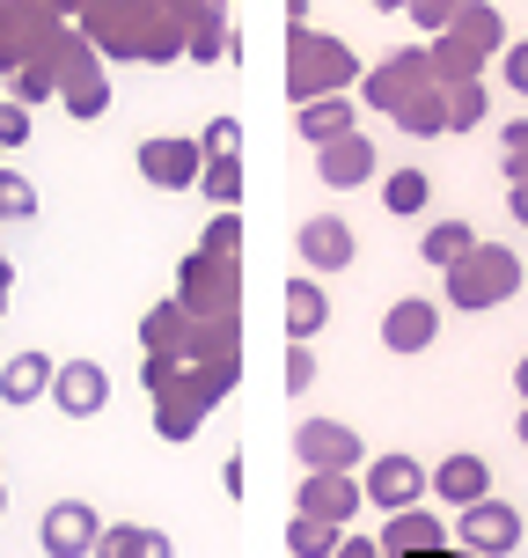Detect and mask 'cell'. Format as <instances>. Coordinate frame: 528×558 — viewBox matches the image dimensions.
<instances>
[{"mask_svg": "<svg viewBox=\"0 0 528 558\" xmlns=\"http://www.w3.org/2000/svg\"><path fill=\"white\" fill-rule=\"evenodd\" d=\"M447 308H500L521 294V257L506 251V243H470V257H455L447 265Z\"/></svg>", "mask_w": 528, "mask_h": 558, "instance_id": "1", "label": "cell"}, {"mask_svg": "<svg viewBox=\"0 0 528 558\" xmlns=\"http://www.w3.org/2000/svg\"><path fill=\"white\" fill-rule=\"evenodd\" d=\"M353 82H360V59H353V45H345V37H316V29H294V74H286L294 104L337 96V88H353Z\"/></svg>", "mask_w": 528, "mask_h": 558, "instance_id": "2", "label": "cell"}, {"mask_svg": "<svg viewBox=\"0 0 528 558\" xmlns=\"http://www.w3.org/2000/svg\"><path fill=\"white\" fill-rule=\"evenodd\" d=\"M455 544L463 551H484V558H506L514 544H521V507L514 500H470V507H455Z\"/></svg>", "mask_w": 528, "mask_h": 558, "instance_id": "3", "label": "cell"}, {"mask_svg": "<svg viewBox=\"0 0 528 558\" xmlns=\"http://www.w3.org/2000/svg\"><path fill=\"white\" fill-rule=\"evenodd\" d=\"M294 456H302V471H360L367 441L345 418H302L294 426Z\"/></svg>", "mask_w": 528, "mask_h": 558, "instance_id": "4", "label": "cell"}, {"mask_svg": "<svg viewBox=\"0 0 528 558\" xmlns=\"http://www.w3.org/2000/svg\"><path fill=\"white\" fill-rule=\"evenodd\" d=\"M139 177H147L155 192H192L198 177H206V147H198V140H176V133L139 140Z\"/></svg>", "mask_w": 528, "mask_h": 558, "instance_id": "5", "label": "cell"}, {"mask_svg": "<svg viewBox=\"0 0 528 558\" xmlns=\"http://www.w3.org/2000/svg\"><path fill=\"white\" fill-rule=\"evenodd\" d=\"M367 507H382V514H396V507H418L426 500V463L418 456H374L360 477Z\"/></svg>", "mask_w": 528, "mask_h": 558, "instance_id": "6", "label": "cell"}, {"mask_svg": "<svg viewBox=\"0 0 528 558\" xmlns=\"http://www.w3.org/2000/svg\"><path fill=\"white\" fill-rule=\"evenodd\" d=\"M360 88H367V104H374V111H396V104H412L418 88H441V82H433V52H396V59H382Z\"/></svg>", "mask_w": 528, "mask_h": 558, "instance_id": "7", "label": "cell"}, {"mask_svg": "<svg viewBox=\"0 0 528 558\" xmlns=\"http://www.w3.org/2000/svg\"><path fill=\"white\" fill-rule=\"evenodd\" d=\"M360 507H367V493H360L353 471H308L302 493H294V514H323V522H337V530H345Z\"/></svg>", "mask_w": 528, "mask_h": 558, "instance_id": "8", "label": "cell"}, {"mask_svg": "<svg viewBox=\"0 0 528 558\" xmlns=\"http://www.w3.org/2000/svg\"><path fill=\"white\" fill-rule=\"evenodd\" d=\"M96 536H103L96 507H88V500H59L52 514H45L37 544H45V558H96Z\"/></svg>", "mask_w": 528, "mask_h": 558, "instance_id": "9", "label": "cell"}, {"mask_svg": "<svg viewBox=\"0 0 528 558\" xmlns=\"http://www.w3.org/2000/svg\"><path fill=\"white\" fill-rule=\"evenodd\" d=\"M294 251H302L308 272H345V265L360 257V243H353V221H337V214H316V221H302Z\"/></svg>", "mask_w": 528, "mask_h": 558, "instance_id": "10", "label": "cell"}, {"mask_svg": "<svg viewBox=\"0 0 528 558\" xmlns=\"http://www.w3.org/2000/svg\"><path fill=\"white\" fill-rule=\"evenodd\" d=\"M52 404H59L66 418H96L103 404H111V375H103L96 361H66V367L52 375Z\"/></svg>", "mask_w": 528, "mask_h": 558, "instance_id": "11", "label": "cell"}, {"mask_svg": "<svg viewBox=\"0 0 528 558\" xmlns=\"http://www.w3.org/2000/svg\"><path fill=\"white\" fill-rule=\"evenodd\" d=\"M426 493L441 507H470L492 493V471H484V456H441L433 471H426Z\"/></svg>", "mask_w": 528, "mask_h": 558, "instance_id": "12", "label": "cell"}, {"mask_svg": "<svg viewBox=\"0 0 528 558\" xmlns=\"http://www.w3.org/2000/svg\"><path fill=\"white\" fill-rule=\"evenodd\" d=\"M433 338H441V308L433 302H396L390 316H382V345H390V353H404V361H412V353H426V345H433Z\"/></svg>", "mask_w": 528, "mask_h": 558, "instance_id": "13", "label": "cell"}, {"mask_svg": "<svg viewBox=\"0 0 528 558\" xmlns=\"http://www.w3.org/2000/svg\"><path fill=\"white\" fill-rule=\"evenodd\" d=\"M316 169H323V184H331V192H353V184L374 177V140H360V133L323 140V147H316Z\"/></svg>", "mask_w": 528, "mask_h": 558, "instance_id": "14", "label": "cell"}, {"mask_svg": "<svg viewBox=\"0 0 528 558\" xmlns=\"http://www.w3.org/2000/svg\"><path fill=\"white\" fill-rule=\"evenodd\" d=\"M447 536H441V514H418V507H396L382 522V551H404V558H433Z\"/></svg>", "mask_w": 528, "mask_h": 558, "instance_id": "15", "label": "cell"}, {"mask_svg": "<svg viewBox=\"0 0 528 558\" xmlns=\"http://www.w3.org/2000/svg\"><path fill=\"white\" fill-rule=\"evenodd\" d=\"M52 375H59V361L15 353V361L0 367V404H37V397H52Z\"/></svg>", "mask_w": 528, "mask_h": 558, "instance_id": "16", "label": "cell"}, {"mask_svg": "<svg viewBox=\"0 0 528 558\" xmlns=\"http://www.w3.org/2000/svg\"><path fill=\"white\" fill-rule=\"evenodd\" d=\"M96 558H176V544L147 522H118V530L96 536Z\"/></svg>", "mask_w": 528, "mask_h": 558, "instance_id": "17", "label": "cell"}, {"mask_svg": "<svg viewBox=\"0 0 528 558\" xmlns=\"http://www.w3.org/2000/svg\"><path fill=\"white\" fill-rule=\"evenodd\" d=\"M294 125H302L308 147L345 140V133H353V104H345V96H316V104H302V111H294Z\"/></svg>", "mask_w": 528, "mask_h": 558, "instance_id": "18", "label": "cell"}, {"mask_svg": "<svg viewBox=\"0 0 528 558\" xmlns=\"http://www.w3.org/2000/svg\"><path fill=\"white\" fill-rule=\"evenodd\" d=\"M331 324V302L316 279H286V338H316Z\"/></svg>", "mask_w": 528, "mask_h": 558, "instance_id": "19", "label": "cell"}, {"mask_svg": "<svg viewBox=\"0 0 528 558\" xmlns=\"http://www.w3.org/2000/svg\"><path fill=\"white\" fill-rule=\"evenodd\" d=\"M447 37H463V45H470V52H484V59L506 52V23H500V8H484V0H470V8L447 23Z\"/></svg>", "mask_w": 528, "mask_h": 558, "instance_id": "20", "label": "cell"}, {"mask_svg": "<svg viewBox=\"0 0 528 558\" xmlns=\"http://www.w3.org/2000/svg\"><path fill=\"white\" fill-rule=\"evenodd\" d=\"M470 243H477V228H470V221H433L426 235H418V257H426L433 272H447L455 257H470Z\"/></svg>", "mask_w": 528, "mask_h": 558, "instance_id": "21", "label": "cell"}, {"mask_svg": "<svg viewBox=\"0 0 528 558\" xmlns=\"http://www.w3.org/2000/svg\"><path fill=\"white\" fill-rule=\"evenodd\" d=\"M396 125H404V133L412 140H433V133H447V88H418L412 104H396Z\"/></svg>", "mask_w": 528, "mask_h": 558, "instance_id": "22", "label": "cell"}, {"mask_svg": "<svg viewBox=\"0 0 528 558\" xmlns=\"http://www.w3.org/2000/svg\"><path fill=\"white\" fill-rule=\"evenodd\" d=\"M337 544H345V530L323 522V514H294L286 522V551L294 558H337Z\"/></svg>", "mask_w": 528, "mask_h": 558, "instance_id": "23", "label": "cell"}, {"mask_svg": "<svg viewBox=\"0 0 528 558\" xmlns=\"http://www.w3.org/2000/svg\"><path fill=\"white\" fill-rule=\"evenodd\" d=\"M192 308L184 302H162V308H147V324H139V338H147V345H155V353H184V345H192Z\"/></svg>", "mask_w": 528, "mask_h": 558, "instance_id": "24", "label": "cell"}, {"mask_svg": "<svg viewBox=\"0 0 528 558\" xmlns=\"http://www.w3.org/2000/svg\"><path fill=\"white\" fill-rule=\"evenodd\" d=\"M426 198H433V184H426V169H390V177H382V206H390L396 221H412V214H426Z\"/></svg>", "mask_w": 528, "mask_h": 558, "instance_id": "25", "label": "cell"}, {"mask_svg": "<svg viewBox=\"0 0 528 558\" xmlns=\"http://www.w3.org/2000/svg\"><path fill=\"white\" fill-rule=\"evenodd\" d=\"M477 74H484V52H470L463 37H447V29H441V45H433V82L455 88V82H477Z\"/></svg>", "mask_w": 528, "mask_h": 558, "instance_id": "26", "label": "cell"}, {"mask_svg": "<svg viewBox=\"0 0 528 558\" xmlns=\"http://www.w3.org/2000/svg\"><path fill=\"white\" fill-rule=\"evenodd\" d=\"M66 111H74V118H103V111H111V88H103L96 66H82V74L66 82Z\"/></svg>", "mask_w": 528, "mask_h": 558, "instance_id": "27", "label": "cell"}, {"mask_svg": "<svg viewBox=\"0 0 528 558\" xmlns=\"http://www.w3.org/2000/svg\"><path fill=\"white\" fill-rule=\"evenodd\" d=\"M484 125V82H455L447 88V133H470Z\"/></svg>", "mask_w": 528, "mask_h": 558, "instance_id": "28", "label": "cell"}, {"mask_svg": "<svg viewBox=\"0 0 528 558\" xmlns=\"http://www.w3.org/2000/svg\"><path fill=\"white\" fill-rule=\"evenodd\" d=\"M198 184H206V198H213L221 214H235V198H243V162H206Z\"/></svg>", "mask_w": 528, "mask_h": 558, "instance_id": "29", "label": "cell"}, {"mask_svg": "<svg viewBox=\"0 0 528 558\" xmlns=\"http://www.w3.org/2000/svg\"><path fill=\"white\" fill-rule=\"evenodd\" d=\"M500 155H506V184H528V118L500 125Z\"/></svg>", "mask_w": 528, "mask_h": 558, "instance_id": "30", "label": "cell"}, {"mask_svg": "<svg viewBox=\"0 0 528 558\" xmlns=\"http://www.w3.org/2000/svg\"><path fill=\"white\" fill-rule=\"evenodd\" d=\"M184 52H192L198 66H213V59H228V23H221V15H206V23L192 29V45H184Z\"/></svg>", "mask_w": 528, "mask_h": 558, "instance_id": "31", "label": "cell"}, {"mask_svg": "<svg viewBox=\"0 0 528 558\" xmlns=\"http://www.w3.org/2000/svg\"><path fill=\"white\" fill-rule=\"evenodd\" d=\"M198 147H206V162H235V155H243V125H235V118H213Z\"/></svg>", "mask_w": 528, "mask_h": 558, "instance_id": "32", "label": "cell"}, {"mask_svg": "<svg viewBox=\"0 0 528 558\" xmlns=\"http://www.w3.org/2000/svg\"><path fill=\"white\" fill-rule=\"evenodd\" d=\"M463 8H470V0H412V8H404V15H412V23L426 29V37H441V29L455 23V15H463Z\"/></svg>", "mask_w": 528, "mask_h": 558, "instance_id": "33", "label": "cell"}, {"mask_svg": "<svg viewBox=\"0 0 528 558\" xmlns=\"http://www.w3.org/2000/svg\"><path fill=\"white\" fill-rule=\"evenodd\" d=\"M0 214H15V221H37V192H29L15 169H0Z\"/></svg>", "mask_w": 528, "mask_h": 558, "instance_id": "34", "label": "cell"}, {"mask_svg": "<svg viewBox=\"0 0 528 558\" xmlns=\"http://www.w3.org/2000/svg\"><path fill=\"white\" fill-rule=\"evenodd\" d=\"M500 74H506V88H514V96H528V37L500 52Z\"/></svg>", "mask_w": 528, "mask_h": 558, "instance_id": "35", "label": "cell"}, {"mask_svg": "<svg viewBox=\"0 0 528 558\" xmlns=\"http://www.w3.org/2000/svg\"><path fill=\"white\" fill-rule=\"evenodd\" d=\"M316 383V353H308V338H294V353H286V390H308Z\"/></svg>", "mask_w": 528, "mask_h": 558, "instance_id": "36", "label": "cell"}, {"mask_svg": "<svg viewBox=\"0 0 528 558\" xmlns=\"http://www.w3.org/2000/svg\"><path fill=\"white\" fill-rule=\"evenodd\" d=\"M235 243H243V221H235V214H221V221H213V235H206V257H235Z\"/></svg>", "mask_w": 528, "mask_h": 558, "instance_id": "37", "label": "cell"}, {"mask_svg": "<svg viewBox=\"0 0 528 558\" xmlns=\"http://www.w3.org/2000/svg\"><path fill=\"white\" fill-rule=\"evenodd\" d=\"M337 558H382V544H367V536H345V544H337Z\"/></svg>", "mask_w": 528, "mask_h": 558, "instance_id": "38", "label": "cell"}, {"mask_svg": "<svg viewBox=\"0 0 528 558\" xmlns=\"http://www.w3.org/2000/svg\"><path fill=\"white\" fill-rule=\"evenodd\" d=\"M506 214H514V221L528 228V184H514V192H506Z\"/></svg>", "mask_w": 528, "mask_h": 558, "instance_id": "39", "label": "cell"}, {"mask_svg": "<svg viewBox=\"0 0 528 558\" xmlns=\"http://www.w3.org/2000/svg\"><path fill=\"white\" fill-rule=\"evenodd\" d=\"M29 125H23V111H0V140H23Z\"/></svg>", "mask_w": 528, "mask_h": 558, "instance_id": "40", "label": "cell"}, {"mask_svg": "<svg viewBox=\"0 0 528 558\" xmlns=\"http://www.w3.org/2000/svg\"><path fill=\"white\" fill-rule=\"evenodd\" d=\"M514 390H521V397H528V353H521V367H514Z\"/></svg>", "mask_w": 528, "mask_h": 558, "instance_id": "41", "label": "cell"}, {"mask_svg": "<svg viewBox=\"0 0 528 558\" xmlns=\"http://www.w3.org/2000/svg\"><path fill=\"white\" fill-rule=\"evenodd\" d=\"M367 8H382V15H396V8H412V0H367Z\"/></svg>", "mask_w": 528, "mask_h": 558, "instance_id": "42", "label": "cell"}, {"mask_svg": "<svg viewBox=\"0 0 528 558\" xmlns=\"http://www.w3.org/2000/svg\"><path fill=\"white\" fill-rule=\"evenodd\" d=\"M514 434H521V448H528V404H521V418H514Z\"/></svg>", "mask_w": 528, "mask_h": 558, "instance_id": "43", "label": "cell"}, {"mask_svg": "<svg viewBox=\"0 0 528 558\" xmlns=\"http://www.w3.org/2000/svg\"><path fill=\"white\" fill-rule=\"evenodd\" d=\"M382 558H404V551H382Z\"/></svg>", "mask_w": 528, "mask_h": 558, "instance_id": "44", "label": "cell"}]
</instances>
